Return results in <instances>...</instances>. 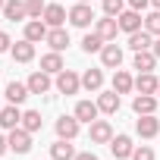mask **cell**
Masks as SVG:
<instances>
[{
	"label": "cell",
	"instance_id": "25",
	"mask_svg": "<svg viewBox=\"0 0 160 160\" xmlns=\"http://www.w3.org/2000/svg\"><path fill=\"white\" fill-rule=\"evenodd\" d=\"M28 94H32V91H28V85H22V82H10V85H7V101L16 104V107H19Z\"/></svg>",
	"mask_w": 160,
	"mask_h": 160
},
{
	"label": "cell",
	"instance_id": "19",
	"mask_svg": "<svg viewBox=\"0 0 160 160\" xmlns=\"http://www.w3.org/2000/svg\"><path fill=\"white\" fill-rule=\"evenodd\" d=\"M104 41H113L116 38V32H119V22H116V16H107V19H98V28H94Z\"/></svg>",
	"mask_w": 160,
	"mask_h": 160
},
{
	"label": "cell",
	"instance_id": "21",
	"mask_svg": "<svg viewBox=\"0 0 160 160\" xmlns=\"http://www.w3.org/2000/svg\"><path fill=\"white\" fill-rule=\"evenodd\" d=\"M44 41L50 44V50H66V47H69V32H66V28H50Z\"/></svg>",
	"mask_w": 160,
	"mask_h": 160
},
{
	"label": "cell",
	"instance_id": "35",
	"mask_svg": "<svg viewBox=\"0 0 160 160\" xmlns=\"http://www.w3.org/2000/svg\"><path fill=\"white\" fill-rule=\"evenodd\" d=\"M7 50H13V41L7 32H0V53H7Z\"/></svg>",
	"mask_w": 160,
	"mask_h": 160
},
{
	"label": "cell",
	"instance_id": "41",
	"mask_svg": "<svg viewBox=\"0 0 160 160\" xmlns=\"http://www.w3.org/2000/svg\"><path fill=\"white\" fill-rule=\"evenodd\" d=\"M75 3H88V0H75Z\"/></svg>",
	"mask_w": 160,
	"mask_h": 160
},
{
	"label": "cell",
	"instance_id": "44",
	"mask_svg": "<svg viewBox=\"0 0 160 160\" xmlns=\"http://www.w3.org/2000/svg\"><path fill=\"white\" fill-rule=\"evenodd\" d=\"M0 110H3V107H0Z\"/></svg>",
	"mask_w": 160,
	"mask_h": 160
},
{
	"label": "cell",
	"instance_id": "13",
	"mask_svg": "<svg viewBox=\"0 0 160 160\" xmlns=\"http://www.w3.org/2000/svg\"><path fill=\"white\" fill-rule=\"evenodd\" d=\"M129 47H132L135 53H138V50H151V47H154V35L144 32V28H138V32L129 35Z\"/></svg>",
	"mask_w": 160,
	"mask_h": 160
},
{
	"label": "cell",
	"instance_id": "2",
	"mask_svg": "<svg viewBox=\"0 0 160 160\" xmlns=\"http://www.w3.org/2000/svg\"><path fill=\"white\" fill-rule=\"evenodd\" d=\"M78 88H82V78H78L72 69L57 72V91H60V94H75Z\"/></svg>",
	"mask_w": 160,
	"mask_h": 160
},
{
	"label": "cell",
	"instance_id": "6",
	"mask_svg": "<svg viewBox=\"0 0 160 160\" xmlns=\"http://www.w3.org/2000/svg\"><path fill=\"white\" fill-rule=\"evenodd\" d=\"M44 22H47V28H63V22L69 19V13L60 7V3H47V10H44V16H41Z\"/></svg>",
	"mask_w": 160,
	"mask_h": 160
},
{
	"label": "cell",
	"instance_id": "9",
	"mask_svg": "<svg viewBox=\"0 0 160 160\" xmlns=\"http://www.w3.org/2000/svg\"><path fill=\"white\" fill-rule=\"evenodd\" d=\"M3 19H10V22H22V19H28L25 0H7V3H3Z\"/></svg>",
	"mask_w": 160,
	"mask_h": 160
},
{
	"label": "cell",
	"instance_id": "26",
	"mask_svg": "<svg viewBox=\"0 0 160 160\" xmlns=\"http://www.w3.org/2000/svg\"><path fill=\"white\" fill-rule=\"evenodd\" d=\"M50 157H53V160H75V148H72L66 138H60L57 144H50Z\"/></svg>",
	"mask_w": 160,
	"mask_h": 160
},
{
	"label": "cell",
	"instance_id": "38",
	"mask_svg": "<svg viewBox=\"0 0 160 160\" xmlns=\"http://www.w3.org/2000/svg\"><path fill=\"white\" fill-rule=\"evenodd\" d=\"M151 50H154V57H157V60H160V35H157V38H154V47H151Z\"/></svg>",
	"mask_w": 160,
	"mask_h": 160
},
{
	"label": "cell",
	"instance_id": "7",
	"mask_svg": "<svg viewBox=\"0 0 160 160\" xmlns=\"http://www.w3.org/2000/svg\"><path fill=\"white\" fill-rule=\"evenodd\" d=\"M25 85H28V91H32V94H47V91H50V72H44V69L32 72Z\"/></svg>",
	"mask_w": 160,
	"mask_h": 160
},
{
	"label": "cell",
	"instance_id": "29",
	"mask_svg": "<svg viewBox=\"0 0 160 160\" xmlns=\"http://www.w3.org/2000/svg\"><path fill=\"white\" fill-rule=\"evenodd\" d=\"M82 50H85V53H101V50H104V38H101L98 32L85 35V38H82Z\"/></svg>",
	"mask_w": 160,
	"mask_h": 160
},
{
	"label": "cell",
	"instance_id": "27",
	"mask_svg": "<svg viewBox=\"0 0 160 160\" xmlns=\"http://www.w3.org/2000/svg\"><path fill=\"white\" fill-rule=\"evenodd\" d=\"M98 107H101V113H116L119 110V94L116 91H104L98 98Z\"/></svg>",
	"mask_w": 160,
	"mask_h": 160
},
{
	"label": "cell",
	"instance_id": "1",
	"mask_svg": "<svg viewBox=\"0 0 160 160\" xmlns=\"http://www.w3.org/2000/svg\"><path fill=\"white\" fill-rule=\"evenodd\" d=\"M7 141H10V151L13 154H28L32 151V132L22 129V126L19 129H10V138Z\"/></svg>",
	"mask_w": 160,
	"mask_h": 160
},
{
	"label": "cell",
	"instance_id": "22",
	"mask_svg": "<svg viewBox=\"0 0 160 160\" xmlns=\"http://www.w3.org/2000/svg\"><path fill=\"white\" fill-rule=\"evenodd\" d=\"M41 69H44V72H50V75L63 72L66 66H63V57H60V50H50V53H44V57H41Z\"/></svg>",
	"mask_w": 160,
	"mask_h": 160
},
{
	"label": "cell",
	"instance_id": "43",
	"mask_svg": "<svg viewBox=\"0 0 160 160\" xmlns=\"http://www.w3.org/2000/svg\"><path fill=\"white\" fill-rule=\"evenodd\" d=\"M157 94H160V88H157Z\"/></svg>",
	"mask_w": 160,
	"mask_h": 160
},
{
	"label": "cell",
	"instance_id": "8",
	"mask_svg": "<svg viewBox=\"0 0 160 160\" xmlns=\"http://www.w3.org/2000/svg\"><path fill=\"white\" fill-rule=\"evenodd\" d=\"M135 132H138L141 138H154V135H160V119H157L154 113H148V116H141V119L135 122Z\"/></svg>",
	"mask_w": 160,
	"mask_h": 160
},
{
	"label": "cell",
	"instance_id": "5",
	"mask_svg": "<svg viewBox=\"0 0 160 160\" xmlns=\"http://www.w3.org/2000/svg\"><path fill=\"white\" fill-rule=\"evenodd\" d=\"M116 22H119V32H138L141 25H144V19H141V13L138 10H122L119 16H116Z\"/></svg>",
	"mask_w": 160,
	"mask_h": 160
},
{
	"label": "cell",
	"instance_id": "34",
	"mask_svg": "<svg viewBox=\"0 0 160 160\" xmlns=\"http://www.w3.org/2000/svg\"><path fill=\"white\" fill-rule=\"evenodd\" d=\"M132 160H154V151H151L148 144H141V148L132 151Z\"/></svg>",
	"mask_w": 160,
	"mask_h": 160
},
{
	"label": "cell",
	"instance_id": "20",
	"mask_svg": "<svg viewBox=\"0 0 160 160\" xmlns=\"http://www.w3.org/2000/svg\"><path fill=\"white\" fill-rule=\"evenodd\" d=\"M47 32H50V28H47L44 19H32V22H25V38H28V41H44Z\"/></svg>",
	"mask_w": 160,
	"mask_h": 160
},
{
	"label": "cell",
	"instance_id": "36",
	"mask_svg": "<svg viewBox=\"0 0 160 160\" xmlns=\"http://www.w3.org/2000/svg\"><path fill=\"white\" fill-rule=\"evenodd\" d=\"M148 3H151V0H129V10H138V13H141Z\"/></svg>",
	"mask_w": 160,
	"mask_h": 160
},
{
	"label": "cell",
	"instance_id": "31",
	"mask_svg": "<svg viewBox=\"0 0 160 160\" xmlns=\"http://www.w3.org/2000/svg\"><path fill=\"white\" fill-rule=\"evenodd\" d=\"M25 10H28V19H41L44 10H47V3H44V0H25Z\"/></svg>",
	"mask_w": 160,
	"mask_h": 160
},
{
	"label": "cell",
	"instance_id": "45",
	"mask_svg": "<svg viewBox=\"0 0 160 160\" xmlns=\"http://www.w3.org/2000/svg\"><path fill=\"white\" fill-rule=\"evenodd\" d=\"M50 160H53V157H50Z\"/></svg>",
	"mask_w": 160,
	"mask_h": 160
},
{
	"label": "cell",
	"instance_id": "42",
	"mask_svg": "<svg viewBox=\"0 0 160 160\" xmlns=\"http://www.w3.org/2000/svg\"><path fill=\"white\" fill-rule=\"evenodd\" d=\"M3 3H7V0H0V10H3Z\"/></svg>",
	"mask_w": 160,
	"mask_h": 160
},
{
	"label": "cell",
	"instance_id": "16",
	"mask_svg": "<svg viewBox=\"0 0 160 160\" xmlns=\"http://www.w3.org/2000/svg\"><path fill=\"white\" fill-rule=\"evenodd\" d=\"M0 126H3V129H19L22 126V113H19L16 104H10V107L0 110Z\"/></svg>",
	"mask_w": 160,
	"mask_h": 160
},
{
	"label": "cell",
	"instance_id": "14",
	"mask_svg": "<svg viewBox=\"0 0 160 160\" xmlns=\"http://www.w3.org/2000/svg\"><path fill=\"white\" fill-rule=\"evenodd\" d=\"M57 135L66 138V141H72V138L78 135V119H75V116H60V119H57Z\"/></svg>",
	"mask_w": 160,
	"mask_h": 160
},
{
	"label": "cell",
	"instance_id": "10",
	"mask_svg": "<svg viewBox=\"0 0 160 160\" xmlns=\"http://www.w3.org/2000/svg\"><path fill=\"white\" fill-rule=\"evenodd\" d=\"M13 60H16V63H32V60H35V41H28V38L16 41V44H13Z\"/></svg>",
	"mask_w": 160,
	"mask_h": 160
},
{
	"label": "cell",
	"instance_id": "30",
	"mask_svg": "<svg viewBox=\"0 0 160 160\" xmlns=\"http://www.w3.org/2000/svg\"><path fill=\"white\" fill-rule=\"evenodd\" d=\"M41 126H44V122H41V113H38V110H25V113H22V129H28V132L35 135V132H41Z\"/></svg>",
	"mask_w": 160,
	"mask_h": 160
},
{
	"label": "cell",
	"instance_id": "33",
	"mask_svg": "<svg viewBox=\"0 0 160 160\" xmlns=\"http://www.w3.org/2000/svg\"><path fill=\"white\" fill-rule=\"evenodd\" d=\"M122 7H126V0H104V13L107 16H119Z\"/></svg>",
	"mask_w": 160,
	"mask_h": 160
},
{
	"label": "cell",
	"instance_id": "39",
	"mask_svg": "<svg viewBox=\"0 0 160 160\" xmlns=\"http://www.w3.org/2000/svg\"><path fill=\"white\" fill-rule=\"evenodd\" d=\"M7 148H10V141H7V138H3V135H0V154H3V151H7Z\"/></svg>",
	"mask_w": 160,
	"mask_h": 160
},
{
	"label": "cell",
	"instance_id": "24",
	"mask_svg": "<svg viewBox=\"0 0 160 160\" xmlns=\"http://www.w3.org/2000/svg\"><path fill=\"white\" fill-rule=\"evenodd\" d=\"M132 66H135L138 72H154V66H157V57H154V50H138Z\"/></svg>",
	"mask_w": 160,
	"mask_h": 160
},
{
	"label": "cell",
	"instance_id": "40",
	"mask_svg": "<svg viewBox=\"0 0 160 160\" xmlns=\"http://www.w3.org/2000/svg\"><path fill=\"white\" fill-rule=\"evenodd\" d=\"M151 3H154V10H160V0H151Z\"/></svg>",
	"mask_w": 160,
	"mask_h": 160
},
{
	"label": "cell",
	"instance_id": "37",
	"mask_svg": "<svg viewBox=\"0 0 160 160\" xmlns=\"http://www.w3.org/2000/svg\"><path fill=\"white\" fill-rule=\"evenodd\" d=\"M75 160H98L94 151H85V154H75Z\"/></svg>",
	"mask_w": 160,
	"mask_h": 160
},
{
	"label": "cell",
	"instance_id": "18",
	"mask_svg": "<svg viewBox=\"0 0 160 160\" xmlns=\"http://www.w3.org/2000/svg\"><path fill=\"white\" fill-rule=\"evenodd\" d=\"M132 88H135V78H132L126 69H116V72H113V91H116V94H129Z\"/></svg>",
	"mask_w": 160,
	"mask_h": 160
},
{
	"label": "cell",
	"instance_id": "28",
	"mask_svg": "<svg viewBox=\"0 0 160 160\" xmlns=\"http://www.w3.org/2000/svg\"><path fill=\"white\" fill-rule=\"evenodd\" d=\"M101 85H104V72H101V69H88V72L82 75V88H88V91H101Z\"/></svg>",
	"mask_w": 160,
	"mask_h": 160
},
{
	"label": "cell",
	"instance_id": "32",
	"mask_svg": "<svg viewBox=\"0 0 160 160\" xmlns=\"http://www.w3.org/2000/svg\"><path fill=\"white\" fill-rule=\"evenodd\" d=\"M144 32H151L154 38L160 35V10H154L151 16H144Z\"/></svg>",
	"mask_w": 160,
	"mask_h": 160
},
{
	"label": "cell",
	"instance_id": "4",
	"mask_svg": "<svg viewBox=\"0 0 160 160\" xmlns=\"http://www.w3.org/2000/svg\"><path fill=\"white\" fill-rule=\"evenodd\" d=\"M88 135H91V144H110L113 141V126L107 119H94Z\"/></svg>",
	"mask_w": 160,
	"mask_h": 160
},
{
	"label": "cell",
	"instance_id": "3",
	"mask_svg": "<svg viewBox=\"0 0 160 160\" xmlns=\"http://www.w3.org/2000/svg\"><path fill=\"white\" fill-rule=\"evenodd\" d=\"M69 22H72L75 28H88V25L94 22V10H91L88 3H75V7L69 10Z\"/></svg>",
	"mask_w": 160,
	"mask_h": 160
},
{
	"label": "cell",
	"instance_id": "23",
	"mask_svg": "<svg viewBox=\"0 0 160 160\" xmlns=\"http://www.w3.org/2000/svg\"><path fill=\"white\" fill-rule=\"evenodd\" d=\"M132 110H135L138 116H148V113L157 110V98H154V94H138V98L132 101Z\"/></svg>",
	"mask_w": 160,
	"mask_h": 160
},
{
	"label": "cell",
	"instance_id": "12",
	"mask_svg": "<svg viewBox=\"0 0 160 160\" xmlns=\"http://www.w3.org/2000/svg\"><path fill=\"white\" fill-rule=\"evenodd\" d=\"M98 113H101V107L91 104V101H78V104H75V119H78V122H88V126H91V122L98 119Z\"/></svg>",
	"mask_w": 160,
	"mask_h": 160
},
{
	"label": "cell",
	"instance_id": "15",
	"mask_svg": "<svg viewBox=\"0 0 160 160\" xmlns=\"http://www.w3.org/2000/svg\"><path fill=\"white\" fill-rule=\"evenodd\" d=\"M135 88H138V94H157L160 82H157V75H154V72H138Z\"/></svg>",
	"mask_w": 160,
	"mask_h": 160
},
{
	"label": "cell",
	"instance_id": "11",
	"mask_svg": "<svg viewBox=\"0 0 160 160\" xmlns=\"http://www.w3.org/2000/svg\"><path fill=\"white\" fill-rule=\"evenodd\" d=\"M110 151H113V157L116 160H126V157H132V138L129 135H113V141H110Z\"/></svg>",
	"mask_w": 160,
	"mask_h": 160
},
{
	"label": "cell",
	"instance_id": "17",
	"mask_svg": "<svg viewBox=\"0 0 160 160\" xmlns=\"http://www.w3.org/2000/svg\"><path fill=\"white\" fill-rule=\"evenodd\" d=\"M101 63H104L107 69H119V63H122V50H119L116 44H104V50H101Z\"/></svg>",
	"mask_w": 160,
	"mask_h": 160
}]
</instances>
